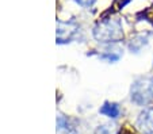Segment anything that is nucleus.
I'll use <instances>...</instances> for the list:
<instances>
[{
    "label": "nucleus",
    "instance_id": "nucleus-1",
    "mask_svg": "<svg viewBox=\"0 0 153 134\" xmlns=\"http://www.w3.org/2000/svg\"><path fill=\"white\" fill-rule=\"evenodd\" d=\"M94 38L102 44H115L121 42L125 37L123 27L118 19H106L94 27Z\"/></svg>",
    "mask_w": 153,
    "mask_h": 134
},
{
    "label": "nucleus",
    "instance_id": "nucleus-2",
    "mask_svg": "<svg viewBox=\"0 0 153 134\" xmlns=\"http://www.w3.org/2000/svg\"><path fill=\"white\" fill-rule=\"evenodd\" d=\"M130 99L136 104L145 106L153 100V77L144 76L133 81L130 87Z\"/></svg>",
    "mask_w": 153,
    "mask_h": 134
},
{
    "label": "nucleus",
    "instance_id": "nucleus-3",
    "mask_svg": "<svg viewBox=\"0 0 153 134\" xmlns=\"http://www.w3.org/2000/svg\"><path fill=\"white\" fill-rule=\"evenodd\" d=\"M79 31V26L75 22H60L57 26V42L58 44H67L75 38Z\"/></svg>",
    "mask_w": 153,
    "mask_h": 134
},
{
    "label": "nucleus",
    "instance_id": "nucleus-4",
    "mask_svg": "<svg viewBox=\"0 0 153 134\" xmlns=\"http://www.w3.org/2000/svg\"><path fill=\"white\" fill-rule=\"evenodd\" d=\"M137 127L142 134H153V107L145 108L137 118Z\"/></svg>",
    "mask_w": 153,
    "mask_h": 134
},
{
    "label": "nucleus",
    "instance_id": "nucleus-5",
    "mask_svg": "<svg viewBox=\"0 0 153 134\" xmlns=\"http://www.w3.org/2000/svg\"><path fill=\"white\" fill-rule=\"evenodd\" d=\"M57 134H75V127L72 126L71 121L64 115L57 117Z\"/></svg>",
    "mask_w": 153,
    "mask_h": 134
},
{
    "label": "nucleus",
    "instance_id": "nucleus-6",
    "mask_svg": "<svg viewBox=\"0 0 153 134\" xmlns=\"http://www.w3.org/2000/svg\"><path fill=\"white\" fill-rule=\"evenodd\" d=\"M99 113L103 114V115H106V117H108V118L115 119L119 114H121V108H119V106L117 104V103L104 102L103 106L100 107V110H99Z\"/></svg>",
    "mask_w": 153,
    "mask_h": 134
},
{
    "label": "nucleus",
    "instance_id": "nucleus-7",
    "mask_svg": "<svg viewBox=\"0 0 153 134\" xmlns=\"http://www.w3.org/2000/svg\"><path fill=\"white\" fill-rule=\"evenodd\" d=\"M146 44H148V35L137 34L134 37H131V39L129 41V49L134 53H138Z\"/></svg>",
    "mask_w": 153,
    "mask_h": 134
},
{
    "label": "nucleus",
    "instance_id": "nucleus-8",
    "mask_svg": "<svg viewBox=\"0 0 153 134\" xmlns=\"http://www.w3.org/2000/svg\"><path fill=\"white\" fill-rule=\"evenodd\" d=\"M95 134H119V126L117 123H103L98 126L95 130Z\"/></svg>",
    "mask_w": 153,
    "mask_h": 134
},
{
    "label": "nucleus",
    "instance_id": "nucleus-9",
    "mask_svg": "<svg viewBox=\"0 0 153 134\" xmlns=\"http://www.w3.org/2000/svg\"><path fill=\"white\" fill-rule=\"evenodd\" d=\"M99 57L103 58V60H107L108 62H115V61H118V60L121 58V53L115 54L114 52H106V53H103V54H100Z\"/></svg>",
    "mask_w": 153,
    "mask_h": 134
},
{
    "label": "nucleus",
    "instance_id": "nucleus-10",
    "mask_svg": "<svg viewBox=\"0 0 153 134\" xmlns=\"http://www.w3.org/2000/svg\"><path fill=\"white\" fill-rule=\"evenodd\" d=\"M76 3H79L83 7H91L94 3H95V0H76Z\"/></svg>",
    "mask_w": 153,
    "mask_h": 134
}]
</instances>
